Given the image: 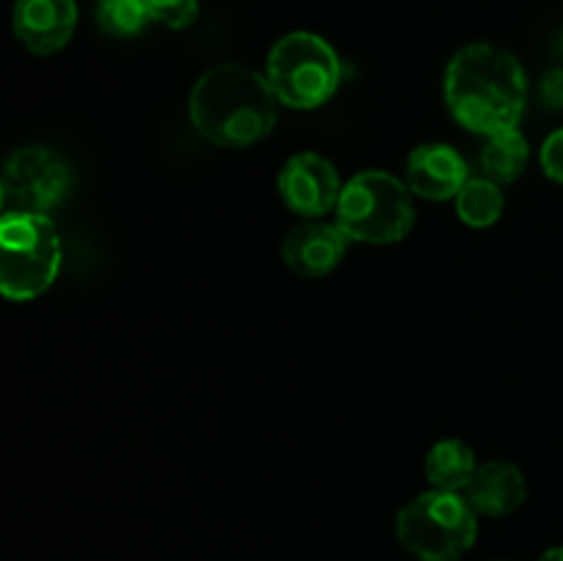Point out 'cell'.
I'll return each instance as SVG.
<instances>
[{
    "label": "cell",
    "instance_id": "4fadbf2b",
    "mask_svg": "<svg viewBox=\"0 0 563 561\" xmlns=\"http://www.w3.org/2000/svg\"><path fill=\"white\" fill-rule=\"evenodd\" d=\"M427 471L432 490H445V493H465L471 479L476 476L478 462L471 446L460 438H445L429 449Z\"/></svg>",
    "mask_w": 563,
    "mask_h": 561
},
{
    "label": "cell",
    "instance_id": "5b68a950",
    "mask_svg": "<svg viewBox=\"0 0 563 561\" xmlns=\"http://www.w3.org/2000/svg\"><path fill=\"white\" fill-rule=\"evenodd\" d=\"M58 229L47 215L11 212L0 220V289L3 297L27 302L44 295L60 273Z\"/></svg>",
    "mask_w": 563,
    "mask_h": 561
},
{
    "label": "cell",
    "instance_id": "ac0fdd59",
    "mask_svg": "<svg viewBox=\"0 0 563 561\" xmlns=\"http://www.w3.org/2000/svg\"><path fill=\"white\" fill-rule=\"evenodd\" d=\"M542 170L553 182L563 185V130H555L553 135L544 138L542 143Z\"/></svg>",
    "mask_w": 563,
    "mask_h": 561
},
{
    "label": "cell",
    "instance_id": "2e32d148",
    "mask_svg": "<svg viewBox=\"0 0 563 561\" xmlns=\"http://www.w3.org/2000/svg\"><path fill=\"white\" fill-rule=\"evenodd\" d=\"M152 20L146 0H99L97 22L110 36H137Z\"/></svg>",
    "mask_w": 563,
    "mask_h": 561
},
{
    "label": "cell",
    "instance_id": "9a60e30c",
    "mask_svg": "<svg viewBox=\"0 0 563 561\" xmlns=\"http://www.w3.org/2000/svg\"><path fill=\"white\" fill-rule=\"evenodd\" d=\"M454 204L460 220H465L473 229H489V226L500 220L506 201L504 193H500V185H495L487 176H476V179L471 176L465 182V187L456 193Z\"/></svg>",
    "mask_w": 563,
    "mask_h": 561
},
{
    "label": "cell",
    "instance_id": "277c9868",
    "mask_svg": "<svg viewBox=\"0 0 563 561\" xmlns=\"http://www.w3.org/2000/svg\"><path fill=\"white\" fill-rule=\"evenodd\" d=\"M478 537V512L465 493L427 490L396 515V539L418 561H460Z\"/></svg>",
    "mask_w": 563,
    "mask_h": 561
},
{
    "label": "cell",
    "instance_id": "e0dca14e",
    "mask_svg": "<svg viewBox=\"0 0 563 561\" xmlns=\"http://www.w3.org/2000/svg\"><path fill=\"white\" fill-rule=\"evenodd\" d=\"M146 3L152 20L165 28H174V31L190 28L198 20V11H201L198 0H146Z\"/></svg>",
    "mask_w": 563,
    "mask_h": 561
},
{
    "label": "cell",
    "instance_id": "5bb4252c",
    "mask_svg": "<svg viewBox=\"0 0 563 561\" xmlns=\"http://www.w3.org/2000/svg\"><path fill=\"white\" fill-rule=\"evenodd\" d=\"M531 160V146L520 130H504L487 135L482 148V170L495 185H511L520 179Z\"/></svg>",
    "mask_w": 563,
    "mask_h": 561
},
{
    "label": "cell",
    "instance_id": "52a82bcc",
    "mask_svg": "<svg viewBox=\"0 0 563 561\" xmlns=\"http://www.w3.org/2000/svg\"><path fill=\"white\" fill-rule=\"evenodd\" d=\"M71 187V168L53 148L25 146L5 160L0 179L3 215H47Z\"/></svg>",
    "mask_w": 563,
    "mask_h": 561
},
{
    "label": "cell",
    "instance_id": "9c48e42d",
    "mask_svg": "<svg viewBox=\"0 0 563 561\" xmlns=\"http://www.w3.org/2000/svg\"><path fill=\"white\" fill-rule=\"evenodd\" d=\"M346 245L350 240L339 229V223L306 220L284 237L280 258L300 278H324L344 262Z\"/></svg>",
    "mask_w": 563,
    "mask_h": 561
},
{
    "label": "cell",
    "instance_id": "7a4b0ae2",
    "mask_svg": "<svg viewBox=\"0 0 563 561\" xmlns=\"http://www.w3.org/2000/svg\"><path fill=\"white\" fill-rule=\"evenodd\" d=\"M280 99L267 75L242 64L203 72L190 91V121L201 138L223 148H245L278 124Z\"/></svg>",
    "mask_w": 563,
    "mask_h": 561
},
{
    "label": "cell",
    "instance_id": "7c38bea8",
    "mask_svg": "<svg viewBox=\"0 0 563 561\" xmlns=\"http://www.w3.org/2000/svg\"><path fill=\"white\" fill-rule=\"evenodd\" d=\"M478 517H506L528 501V479L520 465L509 460H489L478 465L465 490Z\"/></svg>",
    "mask_w": 563,
    "mask_h": 561
},
{
    "label": "cell",
    "instance_id": "6da1fadb",
    "mask_svg": "<svg viewBox=\"0 0 563 561\" xmlns=\"http://www.w3.org/2000/svg\"><path fill=\"white\" fill-rule=\"evenodd\" d=\"M451 116L478 135L517 130L528 102V77L515 53L498 44L462 47L445 69Z\"/></svg>",
    "mask_w": 563,
    "mask_h": 561
},
{
    "label": "cell",
    "instance_id": "3957f363",
    "mask_svg": "<svg viewBox=\"0 0 563 561\" xmlns=\"http://www.w3.org/2000/svg\"><path fill=\"white\" fill-rule=\"evenodd\" d=\"M335 223L350 242L394 245L416 226L412 190L388 170H361L341 190Z\"/></svg>",
    "mask_w": 563,
    "mask_h": 561
},
{
    "label": "cell",
    "instance_id": "ffe728a7",
    "mask_svg": "<svg viewBox=\"0 0 563 561\" xmlns=\"http://www.w3.org/2000/svg\"><path fill=\"white\" fill-rule=\"evenodd\" d=\"M495 561H509V559H495Z\"/></svg>",
    "mask_w": 563,
    "mask_h": 561
},
{
    "label": "cell",
    "instance_id": "30bf717a",
    "mask_svg": "<svg viewBox=\"0 0 563 561\" xmlns=\"http://www.w3.org/2000/svg\"><path fill=\"white\" fill-rule=\"evenodd\" d=\"M14 36L27 53L53 55L69 44L77 28L75 0H16Z\"/></svg>",
    "mask_w": 563,
    "mask_h": 561
},
{
    "label": "cell",
    "instance_id": "ba28073f",
    "mask_svg": "<svg viewBox=\"0 0 563 561\" xmlns=\"http://www.w3.org/2000/svg\"><path fill=\"white\" fill-rule=\"evenodd\" d=\"M344 185L324 154L300 152L284 163L278 174V193L286 207L302 218H319L339 207Z\"/></svg>",
    "mask_w": 563,
    "mask_h": 561
},
{
    "label": "cell",
    "instance_id": "8fae6325",
    "mask_svg": "<svg viewBox=\"0 0 563 561\" xmlns=\"http://www.w3.org/2000/svg\"><path fill=\"white\" fill-rule=\"evenodd\" d=\"M407 187L427 201H449L471 179L465 157L449 143H421L407 157Z\"/></svg>",
    "mask_w": 563,
    "mask_h": 561
},
{
    "label": "cell",
    "instance_id": "8992f818",
    "mask_svg": "<svg viewBox=\"0 0 563 561\" xmlns=\"http://www.w3.org/2000/svg\"><path fill=\"white\" fill-rule=\"evenodd\" d=\"M341 77L344 66L333 44L311 31L286 33L269 50L267 80L286 108H322L339 91Z\"/></svg>",
    "mask_w": 563,
    "mask_h": 561
},
{
    "label": "cell",
    "instance_id": "d6986e66",
    "mask_svg": "<svg viewBox=\"0 0 563 561\" xmlns=\"http://www.w3.org/2000/svg\"><path fill=\"white\" fill-rule=\"evenodd\" d=\"M539 561H563V544H559V548L544 550V553L539 556Z\"/></svg>",
    "mask_w": 563,
    "mask_h": 561
}]
</instances>
